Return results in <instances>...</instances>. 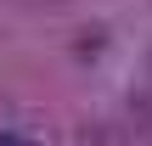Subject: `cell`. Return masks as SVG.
Listing matches in <instances>:
<instances>
[{
    "label": "cell",
    "mask_w": 152,
    "mask_h": 146,
    "mask_svg": "<svg viewBox=\"0 0 152 146\" xmlns=\"http://www.w3.org/2000/svg\"><path fill=\"white\" fill-rule=\"evenodd\" d=\"M0 146H34L28 135H17V129H0Z\"/></svg>",
    "instance_id": "6da1fadb"
}]
</instances>
